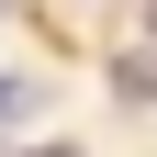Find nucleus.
I'll list each match as a JSON object with an SVG mask.
<instances>
[{"label": "nucleus", "instance_id": "obj_2", "mask_svg": "<svg viewBox=\"0 0 157 157\" xmlns=\"http://www.w3.org/2000/svg\"><path fill=\"white\" fill-rule=\"evenodd\" d=\"M146 23H157V0H146Z\"/></svg>", "mask_w": 157, "mask_h": 157}, {"label": "nucleus", "instance_id": "obj_1", "mask_svg": "<svg viewBox=\"0 0 157 157\" xmlns=\"http://www.w3.org/2000/svg\"><path fill=\"white\" fill-rule=\"evenodd\" d=\"M34 157H78V146H34Z\"/></svg>", "mask_w": 157, "mask_h": 157}]
</instances>
